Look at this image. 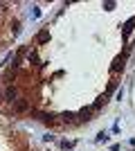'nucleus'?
I'll return each instance as SVG.
<instances>
[{"label":"nucleus","instance_id":"nucleus-1","mask_svg":"<svg viewBox=\"0 0 135 151\" xmlns=\"http://www.w3.org/2000/svg\"><path fill=\"white\" fill-rule=\"evenodd\" d=\"M5 99H16V90H14V88H7L5 90Z\"/></svg>","mask_w":135,"mask_h":151},{"label":"nucleus","instance_id":"nucleus-2","mask_svg":"<svg viewBox=\"0 0 135 151\" xmlns=\"http://www.w3.org/2000/svg\"><path fill=\"white\" fill-rule=\"evenodd\" d=\"M47 38H50V32H41L39 34V43H45Z\"/></svg>","mask_w":135,"mask_h":151},{"label":"nucleus","instance_id":"nucleus-3","mask_svg":"<svg viewBox=\"0 0 135 151\" xmlns=\"http://www.w3.org/2000/svg\"><path fill=\"white\" fill-rule=\"evenodd\" d=\"M25 108H27L25 101H18V104H16V111H25Z\"/></svg>","mask_w":135,"mask_h":151}]
</instances>
